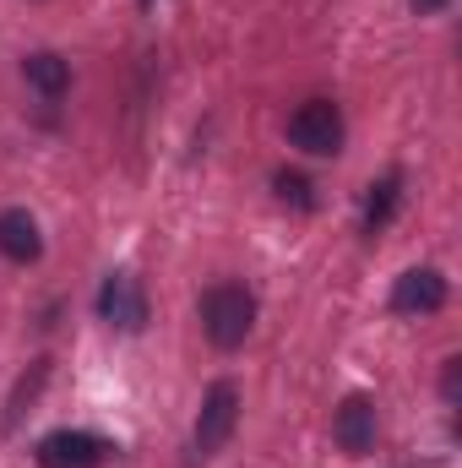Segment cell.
<instances>
[{
	"mask_svg": "<svg viewBox=\"0 0 462 468\" xmlns=\"http://www.w3.org/2000/svg\"><path fill=\"white\" fill-rule=\"evenodd\" d=\"M44 381H49V359H33L27 376H22V381L11 387V398H5V431H16V420L27 414V403L44 392Z\"/></svg>",
	"mask_w": 462,
	"mask_h": 468,
	"instance_id": "cell-11",
	"label": "cell"
},
{
	"mask_svg": "<svg viewBox=\"0 0 462 468\" xmlns=\"http://www.w3.org/2000/svg\"><path fill=\"white\" fill-rule=\"evenodd\" d=\"M441 305H446V278L436 267H408L392 283V311H403V316H436Z\"/></svg>",
	"mask_w": 462,
	"mask_h": 468,
	"instance_id": "cell-6",
	"label": "cell"
},
{
	"mask_svg": "<svg viewBox=\"0 0 462 468\" xmlns=\"http://www.w3.org/2000/svg\"><path fill=\"white\" fill-rule=\"evenodd\" d=\"M0 250H5L11 261H38V256H44V234H38V224H33L27 207H5V213H0Z\"/></svg>",
	"mask_w": 462,
	"mask_h": 468,
	"instance_id": "cell-9",
	"label": "cell"
},
{
	"mask_svg": "<svg viewBox=\"0 0 462 468\" xmlns=\"http://www.w3.org/2000/svg\"><path fill=\"white\" fill-rule=\"evenodd\" d=\"M234 425H239V387H234V381H213L207 398H202L196 431H191V452H196V458H218V452L229 447Z\"/></svg>",
	"mask_w": 462,
	"mask_h": 468,
	"instance_id": "cell-3",
	"label": "cell"
},
{
	"mask_svg": "<svg viewBox=\"0 0 462 468\" xmlns=\"http://www.w3.org/2000/svg\"><path fill=\"white\" fill-rule=\"evenodd\" d=\"M33 458H38V468H104L110 441H99L88 431H55V436L38 441Z\"/></svg>",
	"mask_w": 462,
	"mask_h": 468,
	"instance_id": "cell-5",
	"label": "cell"
},
{
	"mask_svg": "<svg viewBox=\"0 0 462 468\" xmlns=\"http://www.w3.org/2000/svg\"><path fill=\"white\" fill-rule=\"evenodd\" d=\"M256 327V294L245 283H213L202 294V333L213 349H239Z\"/></svg>",
	"mask_w": 462,
	"mask_h": 468,
	"instance_id": "cell-1",
	"label": "cell"
},
{
	"mask_svg": "<svg viewBox=\"0 0 462 468\" xmlns=\"http://www.w3.org/2000/svg\"><path fill=\"white\" fill-rule=\"evenodd\" d=\"M397 202H403V175L397 169H386L381 180H370V191H364V234L386 229L392 213H397Z\"/></svg>",
	"mask_w": 462,
	"mask_h": 468,
	"instance_id": "cell-10",
	"label": "cell"
},
{
	"mask_svg": "<svg viewBox=\"0 0 462 468\" xmlns=\"http://www.w3.org/2000/svg\"><path fill=\"white\" fill-rule=\"evenodd\" d=\"M332 441L343 447L348 458H364L370 447H375V403L364 398V392H353L338 403V414H332Z\"/></svg>",
	"mask_w": 462,
	"mask_h": 468,
	"instance_id": "cell-7",
	"label": "cell"
},
{
	"mask_svg": "<svg viewBox=\"0 0 462 468\" xmlns=\"http://www.w3.org/2000/svg\"><path fill=\"white\" fill-rule=\"evenodd\" d=\"M99 316L115 327V333H142L147 327V294L131 272H110L104 289H99Z\"/></svg>",
	"mask_w": 462,
	"mask_h": 468,
	"instance_id": "cell-4",
	"label": "cell"
},
{
	"mask_svg": "<svg viewBox=\"0 0 462 468\" xmlns=\"http://www.w3.org/2000/svg\"><path fill=\"white\" fill-rule=\"evenodd\" d=\"M136 5H142V11H152V0H136Z\"/></svg>",
	"mask_w": 462,
	"mask_h": 468,
	"instance_id": "cell-15",
	"label": "cell"
},
{
	"mask_svg": "<svg viewBox=\"0 0 462 468\" xmlns=\"http://www.w3.org/2000/svg\"><path fill=\"white\" fill-rule=\"evenodd\" d=\"M272 191H278V202H283V207H299V213H305V207H316V186H310L299 169H278V175H272Z\"/></svg>",
	"mask_w": 462,
	"mask_h": 468,
	"instance_id": "cell-12",
	"label": "cell"
},
{
	"mask_svg": "<svg viewBox=\"0 0 462 468\" xmlns=\"http://www.w3.org/2000/svg\"><path fill=\"white\" fill-rule=\"evenodd\" d=\"M289 142L310 158H332L343 153V110L332 99H305L294 115H289Z\"/></svg>",
	"mask_w": 462,
	"mask_h": 468,
	"instance_id": "cell-2",
	"label": "cell"
},
{
	"mask_svg": "<svg viewBox=\"0 0 462 468\" xmlns=\"http://www.w3.org/2000/svg\"><path fill=\"white\" fill-rule=\"evenodd\" d=\"M22 82H27L44 104H55V99H66V93H71V66H66L60 55L38 49V55H27V60H22Z\"/></svg>",
	"mask_w": 462,
	"mask_h": 468,
	"instance_id": "cell-8",
	"label": "cell"
},
{
	"mask_svg": "<svg viewBox=\"0 0 462 468\" xmlns=\"http://www.w3.org/2000/svg\"><path fill=\"white\" fill-rule=\"evenodd\" d=\"M441 392H446V403H457L462 398V359H446V370H441Z\"/></svg>",
	"mask_w": 462,
	"mask_h": 468,
	"instance_id": "cell-13",
	"label": "cell"
},
{
	"mask_svg": "<svg viewBox=\"0 0 462 468\" xmlns=\"http://www.w3.org/2000/svg\"><path fill=\"white\" fill-rule=\"evenodd\" d=\"M414 11L419 16H436V11H446V0H414Z\"/></svg>",
	"mask_w": 462,
	"mask_h": 468,
	"instance_id": "cell-14",
	"label": "cell"
}]
</instances>
